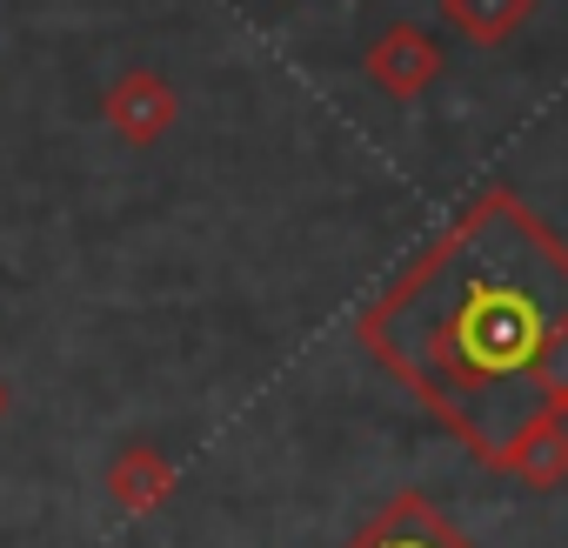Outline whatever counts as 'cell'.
<instances>
[{"label":"cell","mask_w":568,"mask_h":548,"mask_svg":"<svg viewBox=\"0 0 568 548\" xmlns=\"http://www.w3.org/2000/svg\"><path fill=\"white\" fill-rule=\"evenodd\" d=\"M561 322L568 247L508 187H488L362 315V342L495 468L515 428L541 408V355Z\"/></svg>","instance_id":"obj_1"},{"label":"cell","mask_w":568,"mask_h":548,"mask_svg":"<svg viewBox=\"0 0 568 548\" xmlns=\"http://www.w3.org/2000/svg\"><path fill=\"white\" fill-rule=\"evenodd\" d=\"M348 548H475L428 495H395L388 508H375L355 535H348Z\"/></svg>","instance_id":"obj_2"},{"label":"cell","mask_w":568,"mask_h":548,"mask_svg":"<svg viewBox=\"0 0 568 548\" xmlns=\"http://www.w3.org/2000/svg\"><path fill=\"white\" fill-rule=\"evenodd\" d=\"M495 468H508V475L528 481V488H561V481H568V415H561V408H535V415L515 428V442L501 448Z\"/></svg>","instance_id":"obj_3"},{"label":"cell","mask_w":568,"mask_h":548,"mask_svg":"<svg viewBox=\"0 0 568 548\" xmlns=\"http://www.w3.org/2000/svg\"><path fill=\"white\" fill-rule=\"evenodd\" d=\"M108 495H114V508H128V515H154V508L174 495V461H168L161 448H148V442H128V448L108 461Z\"/></svg>","instance_id":"obj_4"},{"label":"cell","mask_w":568,"mask_h":548,"mask_svg":"<svg viewBox=\"0 0 568 548\" xmlns=\"http://www.w3.org/2000/svg\"><path fill=\"white\" fill-rule=\"evenodd\" d=\"M108 121H114L128 141H154V134L174 121V94H168L161 81L134 74V81H121V88L108 94Z\"/></svg>","instance_id":"obj_5"},{"label":"cell","mask_w":568,"mask_h":548,"mask_svg":"<svg viewBox=\"0 0 568 548\" xmlns=\"http://www.w3.org/2000/svg\"><path fill=\"white\" fill-rule=\"evenodd\" d=\"M375 74H382V81H388L395 94H415V88H422V81L435 74V54H428V48H422L415 34H388V48L375 54Z\"/></svg>","instance_id":"obj_6"},{"label":"cell","mask_w":568,"mask_h":548,"mask_svg":"<svg viewBox=\"0 0 568 548\" xmlns=\"http://www.w3.org/2000/svg\"><path fill=\"white\" fill-rule=\"evenodd\" d=\"M521 14H528V0H455V21H462L468 34H481V41L508 34Z\"/></svg>","instance_id":"obj_7"},{"label":"cell","mask_w":568,"mask_h":548,"mask_svg":"<svg viewBox=\"0 0 568 548\" xmlns=\"http://www.w3.org/2000/svg\"><path fill=\"white\" fill-rule=\"evenodd\" d=\"M541 408H561L568 415V322L555 328V342L541 355Z\"/></svg>","instance_id":"obj_8"},{"label":"cell","mask_w":568,"mask_h":548,"mask_svg":"<svg viewBox=\"0 0 568 548\" xmlns=\"http://www.w3.org/2000/svg\"><path fill=\"white\" fill-rule=\"evenodd\" d=\"M0 415H8V388H0Z\"/></svg>","instance_id":"obj_9"}]
</instances>
